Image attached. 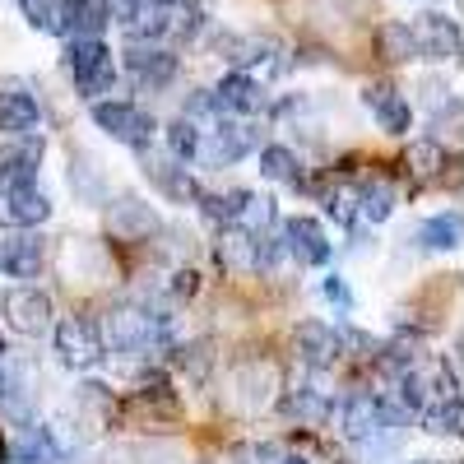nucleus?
<instances>
[{
    "label": "nucleus",
    "mask_w": 464,
    "mask_h": 464,
    "mask_svg": "<svg viewBox=\"0 0 464 464\" xmlns=\"http://www.w3.org/2000/svg\"><path fill=\"white\" fill-rule=\"evenodd\" d=\"M168 339H172V316L149 312V306H116V312L102 321L107 353H121V358L163 353Z\"/></svg>",
    "instance_id": "nucleus-1"
},
{
    "label": "nucleus",
    "mask_w": 464,
    "mask_h": 464,
    "mask_svg": "<svg viewBox=\"0 0 464 464\" xmlns=\"http://www.w3.org/2000/svg\"><path fill=\"white\" fill-rule=\"evenodd\" d=\"M61 65H65V74L74 80V89H80V98H89V102H98V93H107L116 84L111 52L98 43V37H70Z\"/></svg>",
    "instance_id": "nucleus-2"
},
{
    "label": "nucleus",
    "mask_w": 464,
    "mask_h": 464,
    "mask_svg": "<svg viewBox=\"0 0 464 464\" xmlns=\"http://www.w3.org/2000/svg\"><path fill=\"white\" fill-rule=\"evenodd\" d=\"M93 126L116 140V144H126V149H149L153 130H159V121L140 107V102H126V98H98L93 102Z\"/></svg>",
    "instance_id": "nucleus-3"
},
{
    "label": "nucleus",
    "mask_w": 464,
    "mask_h": 464,
    "mask_svg": "<svg viewBox=\"0 0 464 464\" xmlns=\"http://www.w3.org/2000/svg\"><path fill=\"white\" fill-rule=\"evenodd\" d=\"M56 353L65 367L74 372H93L102 358H107V343H102V321H93L89 312L80 316H65L56 325Z\"/></svg>",
    "instance_id": "nucleus-4"
},
{
    "label": "nucleus",
    "mask_w": 464,
    "mask_h": 464,
    "mask_svg": "<svg viewBox=\"0 0 464 464\" xmlns=\"http://www.w3.org/2000/svg\"><path fill=\"white\" fill-rule=\"evenodd\" d=\"M260 149V126L256 121H232V116H223V121L209 130V140H200V159L223 168V163H242L246 153Z\"/></svg>",
    "instance_id": "nucleus-5"
},
{
    "label": "nucleus",
    "mask_w": 464,
    "mask_h": 464,
    "mask_svg": "<svg viewBox=\"0 0 464 464\" xmlns=\"http://www.w3.org/2000/svg\"><path fill=\"white\" fill-rule=\"evenodd\" d=\"M140 168H144V177H149V186H159L163 196L172 200V205H200V196H205V186L190 177L177 159H159V153H149V149H140Z\"/></svg>",
    "instance_id": "nucleus-6"
},
{
    "label": "nucleus",
    "mask_w": 464,
    "mask_h": 464,
    "mask_svg": "<svg viewBox=\"0 0 464 464\" xmlns=\"http://www.w3.org/2000/svg\"><path fill=\"white\" fill-rule=\"evenodd\" d=\"M126 70L144 93H163L177 80V56L168 47H159V43H130L126 47Z\"/></svg>",
    "instance_id": "nucleus-7"
},
{
    "label": "nucleus",
    "mask_w": 464,
    "mask_h": 464,
    "mask_svg": "<svg viewBox=\"0 0 464 464\" xmlns=\"http://www.w3.org/2000/svg\"><path fill=\"white\" fill-rule=\"evenodd\" d=\"M209 102H214V121H223V116H256L265 107V93H260L256 74L232 70L209 89Z\"/></svg>",
    "instance_id": "nucleus-8"
},
{
    "label": "nucleus",
    "mask_w": 464,
    "mask_h": 464,
    "mask_svg": "<svg viewBox=\"0 0 464 464\" xmlns=\"http://www.w3.org/2000/svg\"><path fill=\"white\" fill-rule=\"evenodd\" d=\"M47 265V242L33 227H19L10 237H0V275L10 279H37Z\"/></svg>",
    "instance_id": "nucleus-9"
},
{
    "label": "nucleus",
    "mask_w": 464,
    "mask_h": 464,
    "mask_svg": "<svg viewBox=\"0 0 464 464\" xmlns=\"http://www.w3.org/2000/svg\"><path fill=\"white\" fill-rule=\"evenodd\" d=\"M413 37H418V56L422 61H459V24L450 19V14H437V10H428V14H418L413 19Z\"/></svg>",
    "instance_id": "nucleus-10"
},
{
    "label": "nucleus",
    "mask_w": 464,
    "mask_h": 464,
    "mask_svg": "<svg viewBox=\"0 0 464 464\" xmlns=\"http://www.w3.org/2000/svg\"><path fill=\"white\" fill-rule=\"evenodd\" d=\"M343 358V334L325 321H302L297 325V362L306 372H330Z\"/></svg>",
    "instance_id": "nucleus-11"
},
{
    "label": "nucleus",
    "mask_w": 464,
    "mask_h": 464,
    "mask_svg": "<svg viewBox=\"0 0 464 464\" xmlns=\"http://www.w3.org/2000/svg\"><path fill=\"white\" fill-rule=\"evenodd\" d=\"M107 227H111V237H121V242H149L153 232H163V218L153 214L149 200L121 196L116 205H107Z\"/></svg>",
    "instance_id": "nucleus-12"
},
{
    "label": "nucleus",
    "mask_w": 464,
    "mask_h": 464,
    "mask_svg": "<svg viewBox=\"0 0 464 464\" xmlns=\"http://www.w3.org/2000/svg\"><path fill=\"white\" fill-rule=\"evenodd\" d=\"M5 316L19 334H47L52 330V297L33 284H19L5 293Z\"/></svg>",
    "instance_id": "nucleus-13"
},
{
    "label": "nucleus",
    "mask_w": 464,
    "mask_h": 464,
    "mask_svg": "<svg viewBox=\"0 0 464 464\" xmlns=\"http://www.w3.org/2000/svg\"><path fill=\"white\" fill-rule=\"evenodd\" d=\"M37 126H43V107H37V98L28 89H19V84L0 89V135L28 140V135H37Z\"/></svg>",
    "instance_id": "nucleus-14"
},
{
    "label": "nucleus",
    "mask_w": 464,
    "mask_h": 464,
    "mask_svg": "<svg viewBox=\"0 0 464 464\" xmlns=\"http://www.w3.org/2000/svg\"><path fill=\"white\" fill-rule=\"evenodd\" d=\"M362 102L372 107V116L381 121L385 135H409V126H413V102H409L395 84H367V89H362Z\"/></svg>",
    "instance_id": "nucleus-15"
},
{
    "label": "nucleus",
    "mask_w": 464,
    "mask_h": 464,
    "mask_svg": "<svg viewBox=\"0 0 464 464\" xmlns=\"http://www.w3.org/2000/svg\"><path fill=\"white\" fill-rule=\"evenodd\" d=\"M284 251L297 256V265H325L330 260V237H325V227L316 218L297 214V218L284 223Z\"/></svg>",
    "instance_id": "nucleus-16"
},
{
    "label": "nucleus",
    "mask_w": 464,
    "mask_h": 464,
    "mask_svg": "<svg viewBox=\"0 0 464 464\" xmlns=\"http://www.w3.org/2000/svg\"><path fill=\"white\" fill-rule=\"evenodd\" d=\"M111 24L107 0H56V33L65 37H98Z\"/></svg>",
    "instance_id": "nucleus-17"
},
{
    "label": "nucleus",
    "mask_w": 464,
    "mask_h": 464,
    "mask_svg": "<svg viewBox=\"0 0 464 464\" xmlns=\"http://www.w3.org/2000/svg\"><path fill=\"white\" fill-rule=\"evenodd\" d=\"M10 459H14V464H61L65 450H61V441H56L52 428H43V422H28V428L19 432V441L10 446Z\"/></svg>",
    "instance_id": "nucleus-18"
},
{
    "label": "nucleus",
    "mask_w": 464,
    "mask_h": 464,
    "mask_svg": "<svg viewBox=\"0 0 464 464\" xmlns=\"http://www.w3.org/2000/svg\"><path fill=\"white\" fill-rule=\"evenodd\" d=\"M376 47H381L385 61H395V65H404V61H422V56H418V37H413V24H409V19H385V24L376 28Z\"/></svg>",
    "instance_id": "nucleus-19"
},
{
    "label": "nucleus",
    "mask_w": 464,
    "mask_h": 464,
    "mask_svg": "<svg viewBox=\"0 0 464 464\" xmlns=\"http://www.w3.org/2000/svg\"><path fill=\"white\" fill-rule=\"evenodd\" d=\"M260 177L284 181V186H293V190H306L302 163H297V153H293L288 144H265V149H260Z\"/></svg>",
    "instance_id": "nucleus-20"
},
{
    "label": "nucleus",
    "mask_w": 464,
    "mask_h": 464,
    "mask_svg": "<svg viewBox=\"0 0 464 464\" xmlns=\"http://www.w3.org/2000/svg\"><path fill=\"white\" fill-rule=\"evenodd\" d=\"M279 413L293 422H325L330 418V400L316 391V385H293V391L279 400Z\"/></svg>",
    "instance_id": "nucleus-21"
},
{
    "label": "nucleus",
    "mask_w": 464,
    "mask_h": 464,
    "mask_svg": "<svg viewBox=\"0 0 464 464\" xmlns=\"http://www.w3.org/2000/svg\"><path fill=\"white\" fill-rule=\"evenodd\" d=\"M395 214V186L385 177H372L358 186V218L362 223H385Z\"/></svg>",
    "instance_id": "nucleus-22"
},
{
    "label": "nucleus",
    "mask_w": 464,
    "mask_h": 464,
    "mask_svg": "<svg viewBox=\"0 0 464 464\" xmlns=\"http://www.w3.org/2000/svg\"><path fill=\"white\" fill-rule=\"evenodd\" d=\"M459 237H464V218H459V209L432 214L428 223L418 227V242L428 246V251H455V246H459Z\"/></svg>",
    "instance_id": "nucleus-23"
},
{
    "label": "nucleus",
    "mask_w": 464,
    "mask_h": 464,
    "mask_svg": "<svg viewBox=\"0 0 464 464\" xmlns=\"http://www.w3.org/2000/svg\"><path fill=\"white\" fill-rule=\"evenodd\" d=\"M269 385H275V372L260 367V362H242L237 372H232V391H237L242 409H260L269 400Z\"/></svg>",
    "instance_id": "nucleus-24"
},
{
    "label": "nucleus",
    "mask_w": 464,
    "mask_h": 464,
    "mask_svg": "<svg viewBox=\"0 0 464 464\" xmlns=\"http://www.w3.org/2000/svg\"><path fill=\"white\" fill-rule=\"evenodd\" d=\"M200 140L205 130L196 121H186V116H177V121H168V159H177L181 168L200 159Z\"/></svg>",
    "instance_id": "nucleus-25"
},
{
    "label": "nucleus",
    "mask_w": 464,
    "mask_h": 464,
    "mask_svg": "<svg viewBox=\"0 0 464 464\" xmlns=\"http://www.w3.org/2000/svg\"><path fill=\"white\" fill-rule=\"evenodd\" d=\"M422 428L432 437H459V395H437V404L422 409Z\"/></svg>",
    "instance_id": "nucleus-26"
},
{
    "label": "nucleus",
    "mask_w": 464,
    "mask_h": 464,
    "mask_svg": "<svg viewBox=\"0 0 464 464\" xmlns=\"http://www.w3.org/2000/svg\"><path fill=\"white\" fill-rule=\"evenodd\" d=\"M441 168H446V149H441L437 140H413V144H409V172H413L418 181L441 177Z\"/></svg>",
    "instance_id": "nucleus-27"
},
{
    "label": "nucleus",
    "mask_w": 464,
    "mask_h": 464,
    "mask_svg": "<svg viewBox=\"0 0 464 464\" xmlns=\"http://www.w3.org/2000/svg\"><path fill=\"white\" fill-rule=\"evenodd\" d=\"M325 214L339 223H358V186L353 181H334L325 190Z\"/></svg>",
    "instance_id": "nucleus-28"
},
{
    "label": "nucleus",
    "mask_w": 464,
    "mask_h": 464,
    "mask_svg": "<svg viewBox=\"0 0 464 464\" xmlns=\"http://www.w3.org/2000/svg\"><path fill=\"white\" fill-rule=\"evenodd\" d=\"M209 362H214V353H209V339H196V343H181V348H177V367H181V372H190L196 381L209 372Z\"/></svg>",
    "instance_id": "nucleus-29"
},
{
    "label": "nucleus",
    "mask_w": 464,
    "mask_h": 464,
    "mask_svg": "<svg viewBox=\"0 0 464 464\" xmlns=\"http://www.w3.org/2000/svg\"><path fill=\"white\" fill-rule=\"evenodd\" d=\"M70 186H74V196H84V200H102V172L89 159H80V168L70 163Z\"/></svg>",
    "instance_id": "nucleus-30"
},
{
    "label": "nucleus",
    "mask_w": 464,
    "mask_h": 464,
    "mask_svg": "<svg viewBox=\"0 0 464 464\" xmlns=\"http://www.w3.org/2000/svg\"><path fill=\"white\" fill-rule=\"evenodd\" d=\"M19 10H24L28 28H37V33H56V0H19Z\"/></svg>",
    "instance_id": "nucleus-31"
},
{
    "label": "nucleus",
    "mask_w": 464,
    "mask_h": 464,
    "mask_svg": "<svg viewBox=\"0 0 464 464\" xmlns=\"http://www.w3.org/2000/svg\"><path fill=\"white\" fill-rule=\"evenodd\" d=\"M237 459L242 464H279L284 459V446L279 441H251V446L237 450Z\"/></svg>",
    "instance_id": "nucleus-32"
},
{
    "label": "nucleus",
    "mask_w": 464,
    "mask_h": 464,
    "mask_svg": "<svg viewBox=\"0 0 464 464\" xmlns=\"http://www.w3.org/2000/svg\"><path fill=\"white\" fill-rule=\"evenodd\" d=\"M321 293H325V302H330V306H339V312H353V288H348L339 275H325Z\"/></svg>",
    "instance_id": "nucleus-33"
},
{
    "label": "nucleus",
    "mask_w": 464,
    "mask_h": 464,
    "mask_svg": "<svg viewBox=\"0 0 464 464\" xmlns=\"http://www.w3.org/2000/svg\"><path fill=\"white\" fill-rule=\"evenodd\" d=\"M196 279H200L196 269H177V275H172V284H168V293H172V297H190V293L200 288Z\"/></svg>",
    "instance_id": "nucleus-34"
},
{
    "label": "nucleus",
    "mask_w": 464,
    "mask_h": 464,
    "mask_svg": "<svg viewBox=\"0 0 464 464\" xmlns=\"http://www.w3.org/2000/svg\"><path fill=\"white\" fill-rule=\"evenodd\" d=\"M144 5H153V10H172V5H181V0H144Z\"/></svg>",
    "instance_id": "nucleus-35"
},
{
    "label": "nucleus",
    "mask_w": 464,
    "mask_h": 464,
    "mask_svg": "<svg viewBox=\"0 0 464 464\" xmlns=\"http://www.w3.org/2000/svg\"><path fill=\"white\" fill-rule=\"evenodd\" d=\"M279 464H306V459H297V455H284V459H279Z\"/></svg>",
    "instance_id": "nucleus-36"
},
{
    "label": "nucleus",
    "mask_w": 464,
    "mask_h": 464,
    "mask_svg": "<svg viewBox=\"0 0 464 464\" xmlns=\"http://www.w3.org/2000/svg\"><path fill=\"white\" fill-rule=\"evenodd\" d=\"M0 358H5V334H0Z\"/></svg>",
    "instance_id": "nucleus-37"
},
{
    "label": "nucleus",
    "mask_w": 464,
    "mask_h": 464,
    "mask_svg": "<svg viewBox=\"0 0 464 464\" xmlns=\"http://www.w3.org/2000/svg\"><path fill=\"white\" fill-rule=\"evenodd\" d=\"M0 464H5V441H0Z\"/></svg>",
    "instance_id": "nucleus-38"
},
{
    "label": "nucleus",
    "mask_w": 464,
    "mask_h": 464,
    "mask_svg": "<svg viewBox=\"0 0 464 464\" xmlns=\"http://www.w3.org/2000/svg\"><path fill=\"white\" fill-rule=\"evenodd\" d=\"M409 464H432V459H409Z\"/></svg>",
    "instance_id": "nucleus-39"
},
{
    "label": "nucleus",
    "mask_w": 464,
    "mask_h": 464,
    "mask_svg": "<svg viewBox=\"0 0 464 464\" xmlns=\"http://www.w3.org/2000/svg\"><path fill=\"white\" fill-rule=\"evenodd\" d=\"M339 464H353V459H339Z\"/></svg>",
    "instance_id": "nucleus-40"
},
{
    "label": "nucleus",
    "mask_w": 464,
    "mask_h": 464,
    "mask_svg": "<svg viewBox=\"0 0 464 464\" xmlns=\"http://www.w3.org/2000/svg\"><path fill=\"white\" fill-rule=\"evenodd\" d=\"M428 5H437V0H428Z\"/></svg>",
    "instance_id": "nucleus-41"
},
{
    "label": "nucleus",
    "mask_w": 464,
    "mask_h": 464,
    "mask_svg": "<svg viewBox=\"0 0 464 464\" xmlns=\"http://www.w3.org/2000/svg\"><path fill=\"white\" fill-rule=\"evenodd\" d=\"M450 464H459V459H450Z\"/></svg>",
    "instance_id": "nucleus-42"
}]
</instances>
